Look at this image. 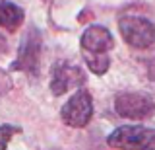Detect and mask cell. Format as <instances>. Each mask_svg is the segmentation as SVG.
Segmentation results:
<instances>
[{
  "label": "cell",
  "instance_id": "obj_7",
  "mask_svg": "<svg viewBox=\"0 0 155 150\" xmlns=\"http://www.w3.org/2000/svg\"><path fill=\"white\" fill-rule=\"evenodd\" d=\"M85 84V74L80 66L68 65V62H58L52 68V78H51V92L54 96H62L68 90L78 88Z\"/></svg>",
  "mask_w": 155,
  "mask_h": 150
},
{
  "label": "cell",
  "instance_id": "obj_3",
  "mask_svg": "<svg viewBox=\"0 0 155 150\" xmlns=\"http://www.w3.org/2000/svg\"><path fill=\"white\" fill-rule=\"evenodd\" d=\"M91 115H93V101L87 90H78L60 109L62 123L74 129L85 127L91 121Z\"/></svg>",
  "mask_w": 155,
  "mask_h": 150
},
{
  "label": "cell",
  "instance_id": "obj_9",
  "mask_svg": "<svg viewBox=\"0 0 155 150\" xmlns=\"http://www.w3.org/2000/svg\"><path fill=\"white\" fill-rule=\"evenodd\" d=\"M87 62V68H89L93 74H105L107 70H109V66H110V59H109V55H103V57H87L85 59Z\"/></svg>",
  "mask_w": 155,
  "mask_h": 150
},
{
  "label": "cell",
  "instance_id": "obj_1",
  "mask_svg": "<svg viewBox=\"0 0 155 150\" xmlns=\"http://www.w3.org/2000/svg\"><path fill=\"white\" fill-rule=\"evenodd\" d=\"M110 148L118 150H153L155 131L142 125H124L114 129L107 138Z\"/></svg>",
  "mask_w": 155,
  "mask_h": 150
},
{
  "label": "cell",
  "instance_id": "obj_2",
  "mask_svg": "<svg viewBox=\"0 0 155 150\" xmlns=\"http://www.w3.org/2000/svg\"><path fill=\"white\" fill-rule=\"evenodd\" d=\"M122 39L134 49H147L155 43V26L140 16H122L118 20Z\"/></svg>",
  "mask_w": 155,
  "mask_h": 150
},
{
  "label": "cell",
  "instance_id": "obj_6",
  "mask_svg": "<svg viewBox=\"0 0 155 150\" xmlns=\"http://www.w3.org/2000/svg\"><path fill=\"white\" fill-rule=\"evenodd\" d=\"M80 45H81V51H84V59H87V57H103L113 49L114 39L107 27L89 26L81 33Z\"/></svg>",
  "mask_w": 155,
  "mask_h": 150
},
{
  "label": "cell",
  "instance_id": "obj_8",
  "mask_svg": "<svg viewBox=\"0 0 155 150\" xmlns=\"http://www.w3.org/2000/svg\"><path fill=\"white\" fill-rule=\"evenodd\" d=\"M23 18H25V14L18 4L8 2V0H0V26L4 30L16 31L23 23Z\"/></svg>",
  "mask_w": 155,
  "mask_h": 150
},
{
  "label": "cell",
  "instance_id": "obj_4",
  "mask_svg": "<svg viewBox=\"0 0 155 150\" xmlns=\"http://www.w3.org/2000/svg\"><path fill=\"white\" fill-rule=\"evenodd\" d=\"M114 111L124 119H147L155 111V103L142 92H122L114 99Z\"/></svg>",
  "mask_w": 155,
  "mask_h": 150
},
{
  "label": "cell",
  "instance_id": "obj_11",
  "mask_svg": "<svg viewBox=\"0 0 155 150\" xmlns=\"http://www.w3.org/2000/svg\"><path fill=\"white\" fill-rule=\"evenodd\" d=\"M0 51H6V41L0 37Z\"/></svg>",
  "mask_w": 155,
  "mask_h": 150
},
{
  "label": "cell",
  "instance_id": "obj_5",
  "mask_svg": "<svg viewBox=\"0 0 155 150\" xmlns=\"http://www.w3.org/2000/svg\"><path fill=\"white\" fill-rule=\"evenodd\" d=\"M39 57H41V33L35 27H29L23 35L21 45L18 49V59L12 62V70H23L27 74H37L39 70Z\"/></svg>",
  "mask_w": 155,
  "mask_h": 150
},
{
  "label": "cell",
  "instance_id": "obj_10",
  "mask_svg": "<svg viewBox=\"0 0 155 150\" xmlns=\"http://www.w3.org/2000/svg\"><path fill=\"white\" fill-rule=\"evenodd\" d=\"M10 88H12V80H10L8 72H4L2 68H0V96L10 92Z\"/></svg>",
  "mask_w": 155,
  "mask_h": 150
}]
</instances>
